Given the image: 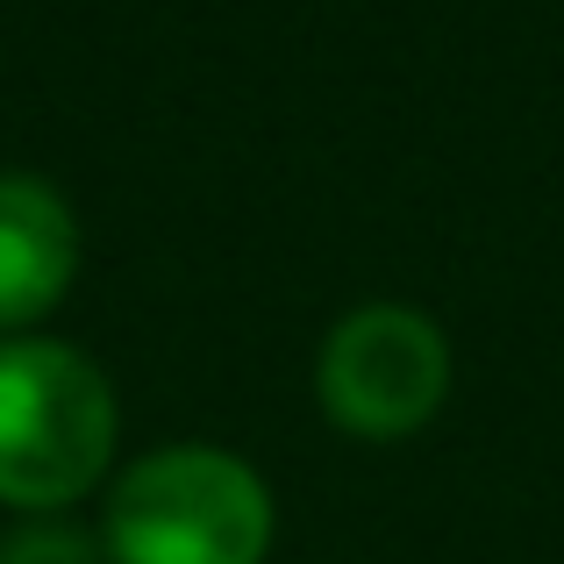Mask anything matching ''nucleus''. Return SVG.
<instances>
[{
  "instance_id": "2",
  "label": "nucleus",
  "mask_w": 564,
  "mask_h": 564,
  "mask_svg": "<svg viewBox=\"0 0 564 564\" xmlns=\"http://www.w3.org/2000/svg\"><path fill=\"white\" fill-rule=\"evenodd\" d=\"M115 457V393L72 344H0V500L29 514L94 494Z\"/></svg>"
},
{
  "instance_id": "1",
  "label": "nucleus",
  "mask_w": 564,
  "mask_h": 564,
  "mask_svg": "<svg viewBox=\"0 0 564 564\" xmlns=\"http://www.w3.org/2000/svg\"><path fill=\"white\" fill-rule=\"evenodd\" d=\"M108 564H264L272 551V494L236 451L172 443L115 479Z\"/></svg>"
},
{
  "instance_id": "5",
  "label": "nucleus",
  "mask_w": 564,
  "mask_h": 564,
  "mask_svg": "<svg viewBox=\"0 0 564 564\" xmlns=\"http://www.w3.org/2000/svg\"><path fill=\"white\" fill-rule=\"evenodd\" d=\"M108 551H100L94 536H79L72 522H22L0 536V564H100Z\"/></svg>"
},
{
  "instance_id": "3",
  "label": "nucleus",
  "mask_w": 564,
  "mask_h": 564,
  "mask_svg": "<svg viewBox=\"0 0 564 564\" xmlns=\"http://www.w3.org/2000/svg\"><path fill=\"white\" fill-rule=\"evenodd\" d=\"M315 393H322V414L365 443L414 436L451 400V344L422 307H400V301L350 307L322 344Z\"/></svg>"
},
{
  "instance_id": "4",
  "label": "nucleus",
  "mask_w": 564,
  "mask_h": 564,
  "mask_svg": "<svg viewBox=\"0 0 564 564\" xmlns=\"http://www.w3.org/2000/svg\"><path fill=\"white\" fill-rule=\"evenodd\" d=\"M79 272V221L36 172H0V329H29Z\"/></svg>"
}]
</instances>
